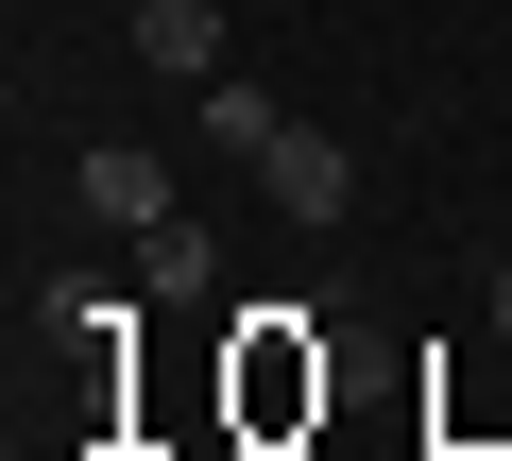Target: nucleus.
I'll return each mask as SVG.
<instances>
[{
	"mask_svg": "<svg viewBox=\"0 0 512 461\" xmlns=\"http://www.w3.org/2000/svg\"><path fill=\"white\" fill-rule=\"evenodd\" d=\"M137 69H188V86H222V0H137Z\"/></svg>",
	"mask_w": 512,
	"mask_h": 461,
	"instance_id": "obj_3",
	"label": "nucleus"
},
{
	"mask_svg": "<svg viewBox=\"0 0 512 461\" xmlns=\"http://www.w3.org/2000/svg\"><path fill=\"white\" fill-rule=\"evenodd\" d=\"M274 137H291V103H274V86H239V69L205 86V154H222V171H256Z\"/></svg>",
	"mask_w": 512,
	"mask_h": 461,
	"instance_id": "obj_4",
	"label": "nucleus"
},
{
	"mask_svg": "<svg viewBox=\"0 0 512 461\" xmlns=\"http://www.w3.org/2000/svg\"><path fill=\"white\" fill-rule=\"evenodd\" d=\"M256 188H274V205H291V222H308V240H325V222H342V205H359V154H342V137H325V120H291V137H274V154H256Z\"/></svg>",
	"mask_w": 512,
	"mask_h": 461,
	"instance_id": "obj_1",
	"label": "nucleus"
},
{
	"mask_svg": "<svg viewBox=\"0 0 512 461\" xmlns=\"http://www.w3.org/2000/svg\"><path fill=\"white\" fill-rule=\"evenodd\" d=\"M69 188H86V222H103V240H154V222H188V205H171V171H154L137 137H103Z\"/></svg>",
	"mask_w": 512,
	"mask_h": 461,
	"instance_id": "obj_2",
	"label": "nucleus"
},
{
	"mask_svg": "<svg viewBox=\"0 0 512 461\" xmlns=\"http://www.w3.org/2000/svg\"><path fill=\"white\" fill-rule=\"evenodd\" d=\"M495 325H512V257H495Z\"/></svg>",
	"mask_w": 512,
	"mask_h": 461,
	"instance_id": "obj_6",
	"label": "nucleus"
},
{
	"mask_svg": "<svg viewBox=\"0 0 512 461\" xmlns=\"http://www.w3.org/2000/svg\"><path fill=\"white\" fill-rule=\"evenodd\" d=\"M205 274H222L205 222H154V240H137V291H154V308H205Z\"/></svg>",
	"mask_w": 512,
	"mask_h": 461,
	"instance_id": "obj_5",
	"label": "nucleus"
}]
</instances>
